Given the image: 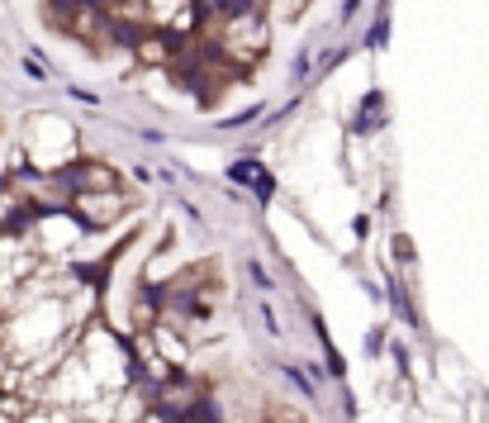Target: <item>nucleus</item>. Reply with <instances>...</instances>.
<instances>
[{
  "instance_id": "f257e3e1",
  "label": "nucleus",
  "mask_w": 489,
  "mask_h": 423,
  "mask_svg": "<svg viewBox=\"0 0 489 423\" xmlns=\"http://www.w3.org/2000/svg\"><path fill=\"white\" fill-rule=\"evenodd\" d=\"M271 19H266V10L257 5V10H243V15H228V19H205V29H200V38H209L233 67H257V62L271 53Z\"/></svg>"
},
{
  "instance_id": "f03ea898",
  "label": "nucleus",
  "mask_w": 489,
  "mask_h": 423,
  "mask_svg": "<svg viewBox=\"0 0 489 423\" xmlns=\"http://www.w3.org/2000/svg\"><path fill=\"white\" fill-rule=\"evenodd\" d=\"M19 143H25V157L34 172H62V166H72L81 157V147H76L81 134L62 115H34Z\"/></svg>"
},
{
  "instance_id": "7ed1b4c3",
  "label": "nucleus",
  "mask_w": 489,
  "mask_h": 423,
  "mask_svg": "<svg viewBox=\"0 0 489 423\" xmlns=\"http://www.w3.org/2000/svg\"><path fill=\"white\" fill-rule=\"evenodd\" d=\"M72 209H76V219L95 234V228H110L124 209H129V196H124V186L119 190H76Z\"/></svg>"
},
{
  "instance_id": "20e7f679",
  "label": "nucleus",
  "mask_w": 489,
  "mask_h": 423,
  "mask_svg": "<svg viewBox=\"0 0 489 423\" xmlns=\"http://www.w3.org/2000/svg\"><path fill=\"white\" fill-rule=\"evenodd\" d=\"M62 181L72 190H119V172L105 157H76L72 166H62Z\"/></svg>"
},
{
  "instance_id": "39448f33",
  "label": "nucleus",
  "mask_w": 489,
  "mask_h": 423,
  "mask_svg": "<svg viewBox=\"0 0 489 423\" xmlns=\"http://www.w3.org/2000/svg\"><path fill=\"white\" fill-rule=\"evenodd\" d=\"M385 91H380V86H371L366 96H361V105H356V115L347 119V129L356 134V138H371V134H380V129H385V124H390V110H385Z\"/></svg>"
},
{
  "instance_id": "423d86ee",
  "label": "nucleus",
  "mask_w": 489,
  "mask_h": 423,
  "mask_svg": "<svg viewBox=\"0 0 489 423\" xmlns=\"http://www.w3.org/2000/svg\"><path fill=\"white\" fill-rule=\"evenodd\" d=\"M228 181H233V186H243V190H252L257 200H271V196H275V176H271V166H262L257 157H238V162H228Z\"/></svg>"
},
{
  "instance_id": "0eeeda50",
  "label": "nucleus",
  "mask_w": 489,
  "mask_h": 423,
  "mask_svg": "<svg viewBox=\"0 0 489 423\" xmlns=\"http://www.w3.org/2000/svg\"><path fill=\"white\" fill-rule=\"evenodd\" d=\"M385 286H390V305H394V314H399V319H404V324H409V328H418L423 319H418V309L409 305V290H404V286H399L394 277H390Z\"/></svg>"
},
{
  "instance_id": "6e6552de",
  "label": "nucleus",
  "mask_w": 489,
  "mask_h": 423,
  "mask_svg": "<svg viewBox=\"0 0 489 423\" xmlns=\"http://www.w3.org/2000/svg\"><path fill=\"white\" fill-rule=\"evenodd\" d=\"M385 44H390V5H380V10H375V19H371L366 48H371V53H380V48H385Z\"/></svg>"
},
{
  "instance_id": "1a4fd4ad",
  "label": "nucleus",
  "mask_w": 489,
  "mask_h": 423,
  "mask_svg": "<svg viewBox=\"0 0 489 423\" xmlns=\"http://www.w3.org/2000/svg\"><path fill=\"white\" fill-rule=\"evenodd\" d=\"M257 119H262V105H243L238 115H219V129H224V134H233V129H252Z\"/></svg>"
},
{
  "instance_id": "9d476101",
  "label": "nucleus",
  "mask_w": 489,
  "mask_h": 423,
  "mask_svg": "<svg viewBox=\"0 0 489 423\" xmlns=\"http://www.w3.org/2000/svg\"><path fill=\"white\" fill-rule=\"evenodd\" d=\"M314 67H318V57L309 53V44L300 48V53H294V67H290V81H294V86H304V81H314Z\"/></svg>"
},
{
  "instance_id": "9b49d317",
  "label": "nucleus",
  "mask_w": 489,
  "mask_h": 423,
  "mask_svg": "<svg viewBox=\"0 0 489 423\" xmlns=\"http://www.w3.org/2000/svg\"><path fill=\"white\" fill-rule=\"evenodd\" d=\"M19 67H25V76H29V81H53V67H48V62L38 57V53H29L25 62H19Z\"/></svg>"
},
{
  "instance_id": "f8f14e48",
  "label": "nucleus",
  "mask_w": 489,
  "mask_h": 423,
  "mask_svg": "<svg viewBox=\"0 0 489 423\" xmlns=\"http://www.w3.org/2000/svg\"><path fill=\"white\" fill-rule=\"evenodd\" d=\"M281 371H285V380H290V386L300 390L304 399H314V376H304V367H281Z\"/></svg>"
},
{
  "instance_id": "ddd939ff",
  "label": "nucleus",
  "mask_w": 489,
  "mask_h": 423,
  "mask_svg": "<svg viewBox=\"0 0 489 423\" xmlns=\"http://www.w3.org/2000/svg\"><path fill=\"white\" fill-rule=\"evenodd\" d=\"M67 96H72L76 105H86V110H95V105H100V96L86 91V86H76V81H67Z\"/></svg>"
},
{
  "instance_id": "4468645a",
  "label": "nucleus",
  "mask_w": 489,
  "mask_h": 423,
  "mask_svg": "<svg viewBox=\"0 0 489 423\" xmlns=\"http://www.w3.org/2000/svg\"><path fill=\"white\" fill-rule=\"evenodd\" d=\"M361 5H366V0H343V5H337V25H343V29H347V25H352V19L361 15Z\"/></svg>"
},
{
  "instance_id": "2eb2a0df",
  "label": "nucleus",
  "mask_w": 489,
  "mask_h": 423,
  "mask_svg": "<svg viewBox=\"0 0 489 423\" xmlns=\"http://www.w3.org/2000/svg\"><path fill=\"white\" fill-rule=\"evenodd\" d=\"M394 257H399V267H414V243L404 238V234L394 238Z\"/></svg>"
},
{
  "instance_id": "dca6fc26",
  "label": "nucleus",
  "mask_w": 489,
  "mask_h": 423,
  "mask_svg": "<svg viewBox=\"0 0 489 423\" xmlns=\"http://www.w3.org/2000/svg\"><path fill=\"white\" fill-rule=\"evenodd\" d=\"M252 281H257V286H262V290H271V277H266V271H262V267H257V262H252Z\"/></svg>"
},
{
  "instance_id": "f3484780",
  "label": "nucleus",
  "mask_w": 489,
  "mask_h": 423,
  "mask_svg": "<svg viewBox=\"0 0 489 423\" xmlns=\"http://www.w3.org/2000/svg\"><path fill=\"white\" fill-rule=\"evenodd\" d=\"M380 333H385V328H375V333H371V337H366V352H371V357H375V352H380V343H385V337H380Z\"/></svg>"
},
{
  "instance_id": "a211bd4d",
  "label": "nucleus",
  "mask_w": 489,
  "mask_h": 423,
  "mask_svg": "<svg viewBox=\"0 0 489 423\" xmlns=\"http://www.w3.org/2000/svg\"><path fill=\"white\" fill-rule=\"evenodd\" d=\"M0 423H15V414H10L5 405H0Z\"/></svg>"
},
{
  "instance_id": "6ab92c4d",
  "label": "nucleus",
  "mask_w": 489,
  "mask_h": 423,
  "mask_svg": "<svg viewBox=\"0 0 489 423\" xmlns=\"http://www.w3.org/2000/svg\"><path fill=\"white\" fill-rule=\"evenodd\" d=\"M181 423H209V418H200V414H185Z\"/></svg>"
}]
</instances>
